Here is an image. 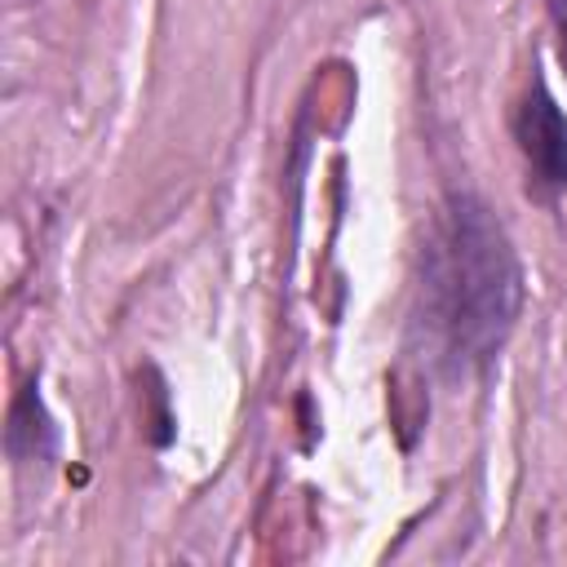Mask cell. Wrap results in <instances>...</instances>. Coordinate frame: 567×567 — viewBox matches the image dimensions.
Listing matches in <instances>:
<instances>
[{
	"instance_id": "6da1fadb",
	"label": "cell",
	"mask_w": 567,
	"mask_h": 567,
	"mask_svg": "<svg viewBox=\"0 0 567 567\" xmlns=\"http://www.w3.org/2000/svg\"><path fill=\"white\" fill-rule=\"evenodd\" d=\"M523 306V270L496 213L478 195H452L425 244L416 328L447 377L483 372Z\"/></svg>"
},
{
	"instance_id": "7a4b0ae2",
	"label": "cell",
	"mask_w": 567,
	"mask_h": 567,
	"mask_svg": "<svg viewBox=\"0 0 567 567\" xmlns=\"http://www.w3.org/2000/svg\"><path fill=\"white\" fill-rule=\"evenodd\" d=\"M514 137H518V151H523L527 168L536 173V182L545 190H567V115L540 75L532 80V89L518 102Z\"/></svg>"
},
{
	"instance_id": "3957f363",
	"label": "cell",
	"mask_w": 567,
	"mask_h": 567,
	"mask_svg": "<svg viewBox=\"0 0 567 567\" xmlns=\"http://www.w3.org/2000/svg\"><path fill=\"white\" fill-rule=\"evenodd\" d=\"M554 22H558V40H563V62H567V0H554Z\"/></svg>"
}]
</instances>
